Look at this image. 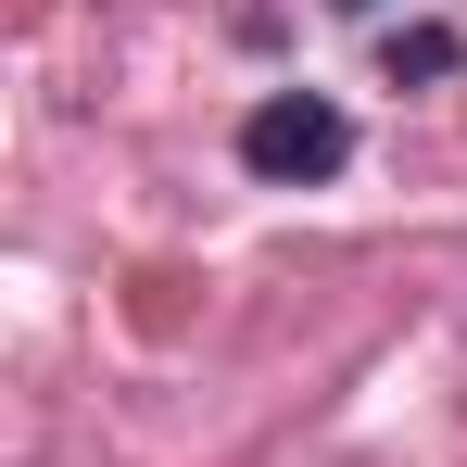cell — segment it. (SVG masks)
I'll list each match as a JSON object with an SVG mask.
<instances>
[{
  "instance_id": "1",
  "label": "cell",
  "mask_w": 467,
  "mask_h": 467,
  "mask_svg": "<svg viewBox=\"0 0 467 467\" xmlns=\"http://www.w3.org/2000/svg\"><path fill=\"white\" fill-rule=\"evenodd\" d=\"M240 164H253L265 190H316V177L354 164V114H341L328 88H265V101L240 114Z\"/></svg>"
},
{
  "instance_id": "2",
  "label": "cell",
  "mask_w": 467,
  "mask_h": 467,
  "mask_svg": "<svg viewBox=\"0 0 467 467\" xmlns=\"http://www.w3.org/2000/svg\"><path fill=\"white\" fill-rule=\"evenodd\" d=\"M379 64H391V88H404V77H455V26H391Z\"/></svg>"
}]
</instances>
